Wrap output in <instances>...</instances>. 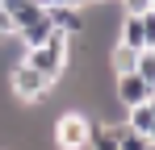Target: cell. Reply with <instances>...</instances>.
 <instances>
[{"label": "cell", "mask_w": 155, "mask_h": 150, "mask_svg": "<svg viewBox=\"0 0 155 150\" xmlns=\"http://www.w3.org/2000/svg\"><path fill=\"white\" fill-rule=\"evenodd\" d=\"M67 46H71V38L67 33H59L54 29L46 42H38V46H29V50H21V63H29L34 71H42L46 79H59V75L67 71Z\"/></svg>", "instance_id": "1"}, {"label": "cell", "mask_w": 155, "mask_h": 150, "mask_svg": "<svg viewBox=\"0 0 155 150\" xmlns=\"http://www.w3.org/2000/svg\"><path fill=\"white\" fill-rule=\"evenodd\" d=\"M4 88H8V96L21 100V104H38V100L51 96L54 83H51L42 71H34L29 63H21V58H17V63L8 67V75H4Z\"/></svg>", "instance_id": "2"}, {"label": "cell", "mask_w": 155, "mask_h": 150, "mask_svg": "<svg viewBox=\"0 0 155 150\" xmlns=\"http://www.w3.org/2000/svg\"><path fill=\"white\" fill-rule=\"evenodd\" d=\"M88 125H92V117H88L84 108L54 113V121H51V146L54 150H84L88 146Z\"/></svg>", "instance_id": "3"}, {"label": "cell", "mask_w": 155, "mask_h": 150, "mask_svg": "<svg viewBox=\"0 0 155 150\" xmlns=\"http://www.w3.org/2000/svg\"><path fill=\"white\" fill-rule=\"evenodd\" d=\"M117 42L134 46V50H155V8H147V13H122Z\"/></svg>", "instance_id": "4"}, {"label": "cell", "mask_w": 155, "mask_h": 150, "mask_svg": "<svg viewBox=\"0 0 155 150\" xmlns=\"http://www.w3.org/2000/svg\"><path fill=\"white\" fill-rule=\"evenodd\" d=\"M113 100L130 108V104H143V100H155V83L151 79H143V75H113Z\"/></svg>", "instance_id": "5"}, {"label": "cell", "mask_w": 155, "mask_h": 150, "mask_svg": "<svg viewBox=\"0 0 155 150\" xmlns=\"http://www.w3.org/2000/svg\"><path fill=\"white\" fill-rule=\"evenodd\" d=\"M46 17H51V25L59 33H67V38H80V33H84V4H51Z\"/></svg>", "instance_id": "6"}, {"label": "cell", "mask_w": 155, "mask_h": 150, "mask_svg": "<svg viewBox=\"0 0 155 150\" xmlns=\"http://www.w3.org/2000/svg\"><path fill=\"white\" fill-rule=\"evenodd\" d=\"M122 125L143 133V138H155V100H143V104H130L122 108Z\"/></svg>", "instance_id": "7"}, {"label": "cell", "mask_w": 155, "mask_h": 150, "mask_svg": "<svg viewBox=\"0 0 155 150\" xmlns=\"http://www.w3.org/2000/svg\"><path fill=\"white\" fill-rule=\"evenodd\" d=\"M51 33H54V25H51V17L42 13V17H34L29 25H21V29L13 33V42H17L21 50H29V46H38V42H46Z\"/></svg>", "instance_id": "8"}, {"label": "cell", "mask_w": 155, "mask_h": 150, "mask_svg": "<svg viewBox=\"0 0 155 150\" xmlns=\"http://www.w3.org/2000/svg\"><path fill=\"white\" fill-rule=\"evenodd\" d=\"M109 129H113V142H117V150H155V138H143V133L126 129L122 121H113Z\"/></svg>", "instance_id": "9"}, {"label": "cell", "mask_w": 155, "mask_h": 150, "mask_svg": "<svg viewBox=\"0 0 155 150\" xmlns=\"http://www.w3.org/2000/svg\"><path fill=\"white\" fill-rule=\"evenodd\" d=\"M134 75H143V79L155 83V50H138V58H134Z\"/></svg>", "instance_id": "10"}, {"label": "cell", "mask_w": 155, "mask_h": 150, "mask_svg": "<svg viewBox=\"0 0 155 150\" xmlns=\"http://www.w3.org/2000/svg\"><path fill=\"white\" fill-rule=\"evenodd\" d=\"M117 8L122 13H147V8H155V0H117Z\"/></svg>", "instance_id": "11"}, {"label": "cell", "mask_w": 155, "mask_h": 150, "mask_svg": "<svg viewBox=\"0 0 155 150\" xmlns=\"http://www.w3.org/2000/svg\"><path fill=\"white\" fill-rule=\"evenodd\" d=\"M0 38H13V21H8L4 8H0Z\"/></svg>", "instance_id": "12"}, {"label": "cell", "mask_w": 155, "mask_h": 150, "mask_svg": "<svg viewBox=\"0 0 155 150\" xmlns=\"http://www.w3.org/2000/svg\"><path fill=\"white\" fill-rule=\"evenodd\" d=\"M71 4H88V0H71Z\"/></svg>", "instance_id": "13"}, {"label": "cell", "mask_w": 155, "mask_h": 150, "mask_svg": "<svg viewBox=\"0 0 155 150\" xmlns=\"http://www.w3.org/2000/svg\"><path fill=\"white\" fill-rule=\"evenodd\" d=\"M4 150H8V146H4Z\"/></svg>", "instance_id": "14"}]
</instances>
